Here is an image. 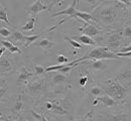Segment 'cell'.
I'll use <instances>...</instances> for the list:
<instances>
[{
	"label": "cell",
	"instance_id": "6da1fadb",
	"mask_svg": "<svg viewBox=\"0 0 131 121\" xmlns=\"http://www.w3.org/2000/svg\"><path fill=\"white\" fill-rule=\"evenodd\" d=\"M118 4L117 1H106L93 10L91 15L95 22L103 24L105 27H113L118 22L117 14L115 12Z\"/></svg>",
	"mask_w": 131,
	"mask_h": 121
},
{
	"label": "cell",
	"instance_id": "7a4b0ae2",
	"mask_svg": "<svg viewBox=\"0 0 131 121\" xmlns=\"http://www.w3.org/2000/svg\"><path fill=\"white\" fill-rule=\"evenodd\" d=\"M103 92H105L106 95L114 99L118 104L125 103L126 98L129 93V88L122 86L115 78L107 79L102 86Z\"/></svg>",
	"mask_w": 131,
	"mask_h": 121
},
{
	"label": "cell",
	"instance_id": "3957f363",
	"mask_svg": "<svg viewBox=\"0 0 131 121\" xmlns=\"http://www.w3.org/2000/svg\"><path fill=\"white\" fill-rule=\"evenodd\" d=\"M117 60L119 57H117L112 51H110L106 47H97L94 50L89 52L88 56H85L83 58L77 59L78 63H81L85 60Z\"/></svg>",
	"mask_w": 131,
	"mask_h": 121
},
{
	"label": "cell",
	"instance_id": "277c9868",
	"mask_svg": "<svg viewBox=\"0 0 131 121\" xmlns=\"http://www.w3.org/2000/svg\"><path fill=\"white\" fill-rule=\"evenodd\" d=\"M51 104V108L49 112L57 115H69L73 112V106L67 99H61L59 97L48 98Z\"/></svg>",
	"mask_w": 131,
	"mask_h": 121
},
{
	"label": "cell",
	"instance_id": "5b68a950",
	"mask_svg": "<svg viewBox=\"0 0 131 121\" xmlns=\"http://www.w3.org/2000/svg\"><path fill=\"white\" fill-rule=\"evenodd\" d=\"M48 88V82L46 78L38 79L36 81H33L31 83H27L24 88V93L27 96L37 97L46 93V90Z\"/></svg>",
	"mask_w": 131,
	"mask_h": 121
},
{
	"label": "cell",
	"instance_id": "8992f818",
	"mask_svg": "<svg viewBox=\"0 0 131 121\" xmlns=\"http://www.w3.org/2000/svg\"><path fill=\"white\" fill-rule=\"evenodd\" d=\"M122 42V32L116 31L112 35H108L105 38L104 41V47L108 48L110 51H116L120 48V45Z\"/></svg>",
	"mask_w": 131,
	"mask_h": 121
},
{
	"label": "cell",
	"instance_id": "52a82bcc",
	"mask_svg": "<svg viewBox=\"0 0 131 121\" xmlns=\"http://www.w3.org/2000/svg\"><path fill=\"white\" fill-rule=\"evenodd\" d=\"M98 121H130L129 113H104L99 117Z\"/></svg>",
	"mask_w": 131,
	"mask_h": 121
},
{
	"label": "cell",
	"instance_id": "ba28073f",
	"mask_svg": "<svg viewBox=\"0 0 131 121\" xmlns=\"http://www.w3.org/2000/svg\"><path fill=\"white\" fill-rule=\"evenodd\" d=\"M66 20L65 19H63L62 21H60L58 24H56L54 26H51V27H49L48 28L47 30H45V31H42L41 34H39V35H24V43H23V46H24V48H27L28 46H30L31 43H33L34 41H36L39 37H41L42 35H48L49 32H51V31H53L59 25H61V24H63L64 22H65Z\"/></svg>",
	"mask_w": 131,
	"mask_h": 121
},
{
	"label": "cell",
	"instance_id": "9c48e42d",
	"mask_svg": "<svg viewBox=\"0 0 131 121\" xmlns=\"http://www.w3.org/2000/svg\"><path fill=\"white\" fill-rule=\"evenodd\" d=\"M51 74H52V78L49 82V85L51 87H60L62 85H68V87L72 86L70 79L66 75L61 74L59 72H53Z\"/></svg>",
	"mask_w": 131,
	"mask_h": 121
},
{
	"label": "cell",
	"instance_id": "30bf717a",
	"mask_svg": "<svg viewBox=\"0 0 131 121\" xmlns=\"http://www.w3.org/2000/svg\"><path fill=\"white\" fill-rule=\"evenodd\" d=\"M24 109V103H23V96L22 94L17 95L16 98L14 99V102L12 103L10 107V112L12 115H14L15 117H19V115L22 113Z\"/></svg>",
	"mask_w": 131,
	"mask_h": 121
},
{
	"label": "cell",
	"instance_id": "8fae6325",
	"mask_svg": "<svg viewBox=\"0 0 131 121\" xmlns=\"http://www.w3.org/2000/svg\"><path fill=\"white\" fill-rule=\"evenodd\" d=\"M49 10V7L45 4L41 3V0H34L33 4H31L27 9L26 12L27 14H32L33 16H37L39 12L43 11V10Z\"/></svg>",
	"mask_w": 131,
	"mask_h": 121
},
{
	"label": "cell",
	"instance_id": "7c38bea8",
	"mask_svg": "<svg viewBox=\"0 0 131 121\" xmlns=\"http://www.w3.org/2000/svg\"><path fill=\"white\" fill-rule=\"evenodd\" d=\"M80 30L82 31L83 34L89 37H92V36H98L102 34V30L99 29L98 27L95 25V24H91V23H86L84 25V27H81Z\"/></svg>",
	"mask_w": 131,
	"mask_h": 121
},
{
	"label": "cell",
	"instance_id": "4fadbf2b",
	"mask_svg": "<svg viewBox=\"0 0 131 121\" xmlns=\"http://www.w3.org/2000/svg\"><path fill=\"white\" fill-rule=\"evenodd\" d=\"M33 76L32 73H30L28 70L26 69L25 67H22L19 74H18V77H17V81L16 84L17 86H21V85H26L29 81V79Z\"/></svg>",
	"mask_w": 131,
	"mask_h": 121
},
{
	"label": "cell",
	"instance_id": "5bb4252c",
	"mask_svg": "<svg viewBox=\"0 0 131 121\" xmlns=\"http://www.w3.org/2000/svg\"><path fill=\"white\" fill-rule=\"evenodd\" d=\"M77 3H78V0H73L72 4L68 8L52 14V17H57V16H61V15H68L70 17L75 18V14L77 12Z\"/></svg>",
	"mask_w": 131,
	"mask_h": 121
},
{
	"label": "cell",
	"instance_id": "9a60e30c",
	"mask_svg": "<svg viewBox=\"0 0 131 121\" xmlns=\"http://www.w3.org/2000/svg\"><path fill=\"white\" fill-rule=\"evenodd\" d=\"M13 71V65L11 61L7 57H2L0 58V74L5 75L9 74Z\"/></svg>",
	"mask_w": 131,
	"mask_h": 121
},
{
	"label": "cell",
	"instance_id": "2e32d148",
	"mask_svg": "<svg viewBox=\"0 0 131 121\" xmlns=\"http://www.w3.org/2000/svg\"><path fill=\"white\" fill-rule=\"evenodd\" d=\"M122 86L126 87V88H129L130 87V81H131V75H130V69L128 68L127 72H122L120 74L117 75V77L115 78Z\"/></svg>",
	"mask_w": 131,
	"mask_h": 121
},
{
	"label": "cell",
	"instance_id": "e0dca14e",
	"mask_svg": "<svg viewBox=\"0 0 131 121\" xmlns=\"http://www.w3.org/2000/svg\"><path fill=\"white\" fill-rule=\"evenodd\" d=\"M97 101H100L101 103L103 104L106 108H113V107H117L119 106V104L115 101L114 99H112L111 97H109L108 95H100L99 97L96 98Z\"/></svg>",
	"mask_w": 131,
	"mask_h": 121
},
{
	"label": "cell",
	"instance_id": "ac0fdd59",
	"mask_svg": "<svg viewBox=\"0 0 131 121\" xmlns=\"http://www.w3.org/2000/svg\"><path fill=\"white\" fill-rule=\"evenodd\" d=\"M32 45L35 46V47H39V48L43 49L45 51H49V50L52 49V48L54 47L56 43H54L53 41H51L50 39H49V38L43 37V38H40V39L37 40V41H34Z\"/></svg>",
	"mask_w": 131,
	"mask_h": 121
},
{
	"label": "cell",
	"instance_id": "d6986e66",
	"mask_svg": "<svg viewBox=\"0 0 131 121\" xmlns=\"http://www.w3.org/2000/svg\"><path fill=\"white\" fill-rule=\"evenodd\" d=\"M88 66L94 71H103V70L107 69L108 67V65L102 62V60H93L92 62L88 64Z\"/></svg>",
	"mask_w": 131,
	"mask_h": 121
},
{
	"label": "cell",
	"instance_id": "ffe728a7",
	"mask_svg": "<svg viewBox=\"0 0 131 121\" xmlns=\"http://www.w3.org/2000/svg\"><path fill=\"white\" fill-rule=\"evenodd\" d=\"M0 43L2 45V47H4L5 48V50H8L10 52H17V53H19V54H21L22 52L19 50V48L16 47L15 45H13L11 41H9V40H1L0 39Z\"/></svg>",
	"mask_w": 131,
	"mask_h": 121
},
{
	"label": "cell",
	"instance_id": "44dd1931",
	"mask_svg": "<svg viewBox=\"0 0 131 121\" xmlns=\"http://www.w3.org/2000/svg\"><path fill=\"white\" fill-rule=\"evenodd\" d=\"M74 40L78 41L79 43L86 45V46H96V41L92 37H89V36H87V35H80V36H75Z\"/></svg>",
	"mask_w": 131,
	"mask_h": 121
},
{
	"label": "cell",
	"instance_id": "7402d4cb",
	"mask_svg": "<svg viewBox=\"0 0 131 121\" xmlns=\"http://www.w3.org/2000/svg\"><path fill=\"white\" fill-rule=\"evenodd\" d=\"M75 17H79L80 19L84 20L86 23H91V24H94L95 20L93 16L90 14V13H87V12H82V11H77L76 14H75Z\"/></svg>",
	"mask_w": 131,
	"mask_h": 121
},
{
	"label": "cell",
	"instance_id": "603a6c76",
	"mask_svg": "<svg viewBox=\"0 0 131 121\" xmlns=\"http://www.w3.org/2000/svg\"><path fill=\"white\" fill-rule=\"evenodd\" d=\"M9 41H14V42H16V43H21V45H23V43H24V35H23L20 30L14 29V30H13V34H12L11 40H9Z\"/></svg>",
	"mask_w": 131,
	"mask_h": 121
},
{
	"label": "cell",
	"instance_id": "cb8c5ba5",
	"mask_svg": "<svg viewBox=\"0 0 131 121\" xmlns=\"http://www.w3.org/2000/svg\"><path fill=\"white\" fill-rule=\"evenodd\" d=\"M36 17L37 16H31V18L20 28V31H30L34 29V26H35V21H36Z\"/></svg>",
	"mask_w": 131,
	"mask_h": 121
},
{
	"label": "cell",
	"instance_id": "d4e9b609",
	"mask_svg": "<svg viewBox=\"0 0 131 121\" xmlns=\"http://www.w3.org/2000/svg\"><path fill=\"white\" fill-rule=\"evenodd\" d=\"M0 20H1V21H3V22H5V23H6V24H8V25H11V23H10L9 19H8V17H7L6 8H5V7H3V6L1 5V3H0Z\"/></svg>",
	"mask_w": 131,
	"mask_h": 121
},
{
	"label": "cell",
	"instance_id": "484cf974",
	"mask_svg": "<svg viewBox=\"0 0 131 121\" xmlns=\"http://www.w3.org/2000/svg\"><path fill=\"white\" fill-rule=\"evenodd\" d=\"M102 93H103V90H102L101 87L99 86H93L91 87V89H90V95L92 97H94V98L99 97L100 95H102Z\"/></svg>",
	"mask_w": 131,
	"mask_h": 121
},
{
	"label": "cell",
	"instance_id": "4316f807",
	"mask_svg": "<svg viewBox=\"0 0 131 121\" xmlns=\"http://www.w3.org/2000/svg\"><path fill=\"white\" fill-rule=\"evenodd\" d=\"M65 40H67V41L72 46V48H73V49H82L81 43H79L78 41H76V40H74L73 38L69 37L68 35H65Z\"/></svg>",
	"mask_w": 131,
	"mask_h": 121
},
{
	"label": "cell",
	"instance_id": "83f0119b",
	"mask_svg": "<svg viewBox=\"0 0 131 121\" xmlns=\"http://www.w3.org/2000/svg\"><path fill=\"white\" fill-rule=\"evenodd\" d=\"M33 67H34V74H35V75H37V76H40V75H42V74H45V73H46L45 68H43L42 66H40V65L34 64V65H33Z\"/></svg>",
	"mask_w": 131,
	"mask_h": 121
},
{
	"label": "cell",
	"instance_id": "f1b7e54d",
	"mask_svg": "<svg viewBox=\"0 0 131 121\" xmlns=\"http://www.w3.org/2000/svg\"><path fill=\"white\" fill-rule=\"evenodd\" d=\"M30 112H31L33 117H35V118L37 119V121H49L46 118L45 114H38V113H36L34 110H30Z\"/></svg>",
	"mask_w": 131,
	"mask_h": 121
},
{
	"label": "cell",
	"instance_id": "f546056e",
	"mask_svg": "<svg viewBox=\"0 0 131 121\" xmlns=\"http://www.w3.org/2000/svg\"><path fill=\"white\" fill-rule=\"evenodd\" d=\"M58 62H59V64H61V65L68 64V63H69V58H67L64 54H59V56H58Z\"/></svg>",
	"mask_w": 131,
	"mask_h": 121
},
{
	"label": "cell",
	"instance_id": "4dcf8cb0",
	"mask_svg": "<svg viewBox=\"0 0 131 121\" xmlns=\"http://www.w3.org/2000/svg\"><path fill=\"white\" fill-rule=\"evenodd\" d=\"M10 30L9 29H7V28H5V27H2V28H0V36L1 37H8V36H10Z\"/></svg>",
	"mask_w": 131,
	"mask_h": 121
},
{
	"label": "cell",
	"instance_id": "1f68e13d",
	"mask_svg": "<svg viewBox=\"0 0 131 121\" xmlns=\"http://www.w3.org/2000/svg\"><path fill=\"white\" fill-rule=\"evenodd\" d=\"M122 35H124V37H127L128 39H130V36H131V27L130 25H127L124 29V31L122 32Z\"/></svg>",
	"mask_w": 131,
	"mask_h": 121
},
{
	"label": "cell",
	"instance_id": "d6a6232c",
	"mask_svg": "<svg viewBox=\"0 0 131 121\" xmlns=\"http://www.w3.org/2000/svg\"><path fill=\"white\" fill-rule=\"evenodd\" d=\"M87 83H88V77H87V75L81 76L80 79H79V84H80L81 86H86Z\"/></svg>",
	"mask_w": 131,
	"mask_h": 121
},
{
	"label": "cell",
	"instance_id": "836d02e7",
	"mask_svg": "<svg viewBox=\"0 0 131 121\" xmlns=\"http://www.w3.org/2000/svg\"><path fill=\"white\" fill-rule=\"evenodd\" d=\"M93 113H94V111H91V112H90V113H88V114H87V116H85L84 118H82V119H77V120H75V121H92Z\"/></svg>",
	"mask_w": 131,
	"mask_h": 121
},
{
	"label": "cell",
	"instance_id": "e575fe53",
	"mask_svg": "<svg viewBox=\"0 0 131 121\" xmlns=\"http://www.w3.org/2000/svg\"><path fill=\"white\" fill-rule=\"evenodd\" d=\"M113 52H131V46L130 43L127 46V47H125V48H119L118 50H116V51H113Z\"/></svg>",
	"mask_w": 131,
	"mask_h": 121
},
{
	"label": "cell",
	"instance_id": "d590c367",
	"mask_svg": "<svg viewBox=\"0 0 131 121\" xmlns=\"http://www.w3.org/2000/svg\"><path fill=\"white\" fill-rule=\"evenodd\" d=\"M84 1H86V2H88V3H90L91 5H93V6L96 7L98 4L103 3V1H105V0H84Z\"/></svg>",
	"mask_w": 131,
	"mask_h": 121
},
{
	"label": "cell",
	"instance_id": "8d00e7d4",
	"mask_svg": "<svg viewBox=\"0 0 131 121\" xmlns=\"http://www.w3.org/2000/svg\"><path fill=\"white\" fill-rule=\"evenodd\" d=\"M117 56V57H127V58H130L131 56V52H113Z\"/></svg>",
	"mask_w": 131,
	"mask_h": 121
},
{
	"label": "cell",
	"instance_id": "74e56055",
	"mask_svg": "<svg viewBox=\"0 0 131 121\" xmlns=\"http://www.w3.org/2000/svg\"><path fill=\"white\" fill-rule=\"evenodd\" d=\"M62 1L63 0H52L51 2H50V4H49V10H50L56 4H61L62 3Z\"/></svg>",
	"mask_w": 131,
	"mask_h": 121
},
{
	"label": "cell",
	"instance_id": "f35d334b",
	"mask_svg": "<svg viewBox=\"0 0 131 121\" xmlns=\"http://www.w3.org/2000/svg\"><path fill=\"white\" fill-rule=\"evenodd\" d=\"M109 1H119V2H122V3H124L128 8H130V6H131V2H130V0H109Z\"/></svg>",
	"mask_w": 131,
	"mask_h": 121
},
{
	"label": "cell",
	"instance_id": "ab89813d",
	"mask_svg": "<svg viewBox=\"0 0 131 121\" xmlns=\"http://www.w3.org/2000/svg\"><path fill=\"white\" fill-rule=\"evenodd\" d=\"M6 92H7V88H0V100L5 96Z\"/></svg>",
	"mask_w": 131,
	"mask_h": 121
},
{
	"label": "cell",
	"instance_id": "60d3db41",
	"mask_svg": "<svg viewBox=\"0 0 131 121\" xmlns=\"http://www.w3.org/2000/svg\"><path fill=\"white\" fill-rule=\"evenodd\" d=\"M3 120L4 121H22V119H21V117H18L17 119H13V120H11V119H7V118H3Z\"/></svg>",
	"mask_w": 131,
	"mask_h": 121
},
{
	"label": "cell",
	"instance_id": "b9f144b4",
	"mask_svg": "<svg viewBox=\"0 0 131 121\" xmlns=\"http://www.w3.org/2000/svg\"><path fill=\"white\" fill-rule=\"evenodd\" d=\"M4 51H5V48H4V47H1V48H0V58H1V56L3 54Z\"/></svg>",
	"mask_w": 131,
	"mask_h": 121
},
{
	"label": "cell",
	"instance_id": "7bdbcfd3",
	"mask_svg": "<svg viewBox=\"0 0 131 121\" xmlns=\"http://www.w3.org/2000/svg\"><path fill=\"white\" fill-rule=\"evenodd\" d=\"M0 116H1V113H0Z\"/></svg>",
	"mask_w": 131,
	"mask_h": 121
},
{
	"label": "cell",
	"instance_id": "ee69618b",
	"mask_svg": "<svg viewBox=\"0 0 131 121\" xmlns=\"http://www.w3.org/2000/svg\"><path fill=\"white\" fill-rule=\"evenodd\" d=\"M0 37H1V36H0Z\"/></svg>",
	"mask_w": 131,
	"mask_h": 121
}]
</instances>
